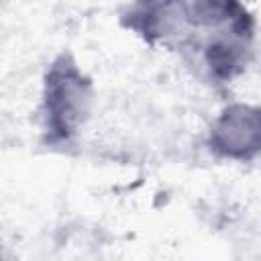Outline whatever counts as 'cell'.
I'll return each mask as SVG.
<instances>
[{
    "instance_id": "cell-2",
    "label": "cell",
    "mask_w": 261,
    "mask_h": 261,
    "mask_svg": "<svg viewBox=\"0 0 261 261\" xmlns=\"http://www.w3.org/2000/svg\"><path fill=\"white\" fill-rule=\"evenodd\" d=\"M259 110L228 106L210 130V149L230 159H251L259 151Z\"/></svg>"
},
{
    "instance_id": "cell-1",
    "label": "cell",
    "mask_w": 261,
    "mask_h": 261,
    "mask_svg": "<svg viewBox=\"0 0 261 261\" xmlns=\"http://www.w3.org/2000/svg\"><path fill=\"white\" fill-rule=\"evenodd\" d=\"M94 90L69 53H61L43 82V128L49 143H67L90 116Z\"/></svg>"
},
{
    "instance_id": "cell-4",
    "label": "cell",
    "mask_w": 261,
    "mask_h": 261,
    "mask_svg": "<svg viewBox=\"0 0 261 261\" xmlns=\"http://www.w3.org/2000/svg\"><path fill=\"white\" fill-rule=\"evenodd\" d=\"M190 24L218 27L245 16V8L239 0H186Z\"/></svg>"
},
{
    "instance_id": "cell-3",
    "label": "cell",
    "mask_w": 261,
    "mask_h": 261,
    "mask_svg": "<svg viewBox=\"0 0 261 261\" xmlns=\"http://www.w3.org/2000/svg\"><path fill=\"white\" fill-rule=\"evenodd\" d=\"M122 22L149 43H167L186 33V0H135Z\"/></svg>"
}]
</instances>
